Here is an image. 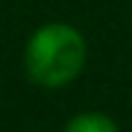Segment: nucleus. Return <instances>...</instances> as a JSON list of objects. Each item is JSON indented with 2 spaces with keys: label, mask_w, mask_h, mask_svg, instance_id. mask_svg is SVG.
Listing matches in <instances>:
<instances>
[{
  "label": "nucleus",
  "mask_w": 132,
  "mask_h": 132,
  "mask_svg": "<svg viewBox=\"0 0 132 132\" xmlns=\"http://www.w3.org/2000/svg\"><path fill=\"white\" fill-rule=\"evenodd\" d=\"M86 62V40L76 27L65 22L43 24L30 38L24 51L27 76L38 86H65L84 70Z\"/></svg>",
  "instance_id": "nucleus-1"
},
{
  "label": "nucleus",
  "mask_w": 132,
  "mask_h": 132,
  "mask_svg": "<svg viewBox=\"0 0 132 132\" xmlns=\"http://www.w3.org/2000/svg\"><path fill=\"white\" fill-rule=\"evenodd\" d=\"M65 132H119L116 121L105 113H97V111H89V113H78L68 121Z\"/></svg>",
  "instance_id": "nucleus-2"
}]
</instances>
